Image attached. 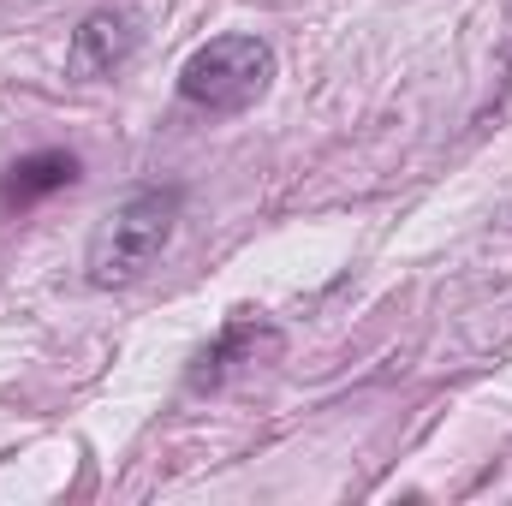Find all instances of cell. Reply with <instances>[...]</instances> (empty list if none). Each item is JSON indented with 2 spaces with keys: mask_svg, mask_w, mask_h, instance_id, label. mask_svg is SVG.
I'll return each instance as SVG.
<instances>
[{
  "mask_svg": "<svg viewBox=\"0 0 512 506\" xmlns=\"http://www.w3.org/2000/svg\"><path fill=\"white\" fill-rule=\"evenodd\" d=\"M274 84V48L251 30H227L209 36L203 48H191V60L179 66V102L203 108V114H245L268 96Z\"/></svg>",
  "mask_w": 512,
  "mask_h": 506,
  "instance_id": "obj_2",
  "label": "cell"
},
{
  "mask_svg": "<svg viewBox=\"0 0 512 506\" xmlns=\"http://www.w3.org/2000/svg\"><path fill=\"white\" fill-rule=\"evenodd\" d=\"M179 209H185L179 185H137V191H126L102 215V227L90 233V251H84L90 286L108 292V286H131L137 274H149V262L173 245Z\"/></svg>",
  "mask_w": 512,
  "mask_h": 506,
  "instance_id": "obj_1",
  "label": "cell"
},
{
  "mask_svg": "<svg viewBox=\"0 0 512 506\" xmlns=\"http://www.w3.org/2000/svg\"><path fill=\"white\" fill-rule=\"evenodd\" d=\"M78 155L72 149H36V155H18L6 173H0V203L6 209H36L42 197L78 185Z\"/></svg>",
  "mask_w": 512,
  "mask_h": 506,
  "instance_id": "obj_4",
  "label": "cell"
},
{
  "mask_svg": "<svg viewBox=\"0 0 512 506\" xmlns=\"http://www.w3.org/2000/svg\"><path fill=\"white\" fill-rule=\"evenodd\" d=\"M245 346H256V322H233L203 358H197V370H191V387H221L227 381V370H233V358L245 352Z\"/></svg>",
  "mask_w": 512,
  "mask_h": 506,
  "instance_id": "obj_5",
  "label": "cell"
},
{
  "mask_svg": "<svg viewBox=\"0 0 512 506\" xmlns=\"http://www.w3.org/2000/svg\"><path fill=\"white\" fill-rule=\"evenodd\" d=\"M137 36H143V30H137V12H126V6H96V12L72 30L66 72H72V78H84V84L114 78L131 54H137Z\"/></svg>",
  "mask_w": 512,
  "mask_h": 506,
  "instance_id": "obj_3",
  "label": "cell"
}]
</instances>
